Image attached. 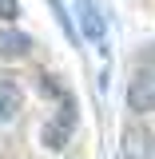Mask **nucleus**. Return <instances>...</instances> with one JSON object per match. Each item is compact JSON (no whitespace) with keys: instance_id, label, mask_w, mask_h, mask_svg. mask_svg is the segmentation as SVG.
Returning <instances> with one entry per match:
<instances>
[{"instance_id":"nucleus-1","label":"nucleus","mask_w":155,"mask_h":159,"mask_svg":"<svg viewBox=\"0 0 155 159\" xmlns=\"http://www.w3.org/2000/svg\"><path fill=\"white\" fill-rule=\"evenodd\" d=\"M119 151H123V159H155V131H151V127H143V123L123 127V135H119Z\"/></svg>"},{"instance_id":"nucleus-5","label":"nucleus","mask_w":155,"mask_h":159,"mask_svg":"<svg viewBox=\"0 0 155 159\" xmlns=\"http://www.w3.org/2000/svg\"><path fill=\"white\" fill-rule=\"evenodd\" d=\"M28 48H32V40L24 36V32H16V28H0V56H4V60L28 56Z\"/></svg>"},{"instance_id":"nucleus-2","label":"nucleus","mask_w":155,"mask_h":159,"mask_svg":"<svg viewBox=\"0 0 155 159\" xmlns=\"http://www.w3.org/2000/svg\"><path fill=\"white\" fill-rule=\"evenodd\" d=\"M127 107L139 111V116L155 111V72H139V76L127 84Z\"/></svg>"},{"instance_id":"nucleus-6","label":"nucleus","mask_w":155,"mask_h":159,"mask_svg":"<svg viewBox=\"0 0 155 159\" xmlns=\"http://www.w3.org/2000/svg\"><path fill=\"white\" fill-rule=\"evenodd\" d=\"M16 111H20V92L12 84H0V123H8Z\"/></svg>"},{"instance_id":"nucleus-4","label":"nucleus","mask_w":155,"mask_h":159,"mask_svg":"<svg viewBox=\"0 0 155 159\" xmlns=\"http://www.w3.org/2000/svg\"><path fill=\"white\" fill-rule=\"evenodd\" d=\"M80 4V24H84V36L92 40V44H99L103 40V20H99V8H96V0H76Z\"/></svg>"},{"instance_id":"nucleus-7","label":"nucleus","mask_w":155,"mask_h":159,"mask_svg":"<svg viewBox=\"0 0 155 159\" xmlns=\"http://www.w3.org/2000/svg\"><path fill=\"white\" fill-rule=\"evenodd\" d=\"M0 16L8 20V24H12V20L20 16V0H0Z\"/></svg>"},{"instance_id":"nucleus-3","label":"nucleus","mask_w":155,"mask_h":159,"mask_svg":"<svg viewBox=\"0 0 155 159\" xmlns=\"http://www.w3.org/2000/svg\"><path fill=\"white\" fill-rule=\"evenodd\" d=\"M72 127H76V103H64L60 107V116L52 123H44V143L60 151V147H68V135H72Z\"/></svg>"}]
</instances>
